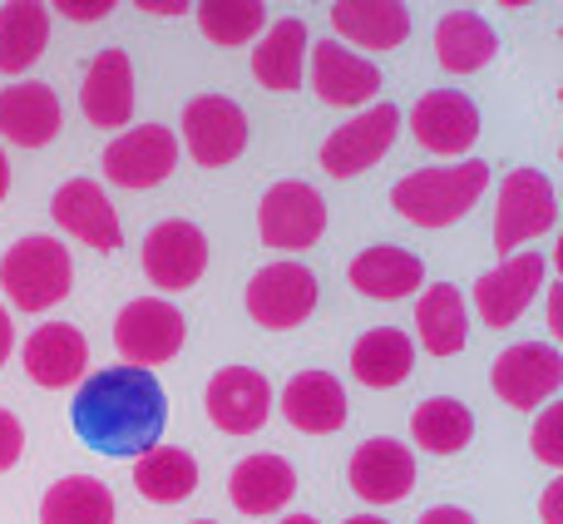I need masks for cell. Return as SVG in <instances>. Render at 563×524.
Returning <instances> with one entry per match:
<instances>
[{
	"label": "cell",
	"mask_w": 563,
	"mask_h": 524,
	"mask_svg": "<svg viewBox=\"0 0 563 524\" xmlns=\"http://www.w3.org/2000/svg\"><path fill=\"white\" fill-rule=\"evenodd\" d=\"M198 524H213V520H198Z\"/></svg>",
	"instance_id": "obj_45"
},
{
	"label": "cell",
	"mask_w": 563,
	"mask_h": 524,
	"mask_svg": "<svg viewBox=\"0 0 563 524\" xmlns=\"http://www.w3.org/2000/svg\"><path fill=\"white\" fill-rule=\"evenodd\" d=\"M198 30H203L213 45L238 50L267 30V6L263 0H203V6H198Z\"/></svg>",
	"instance_id": "obj_34"
},
{
	"label": "cell",
	"mask_w": 563,
	"mask_h": 524,
	"mask_svg": "<svg viewBox=\"0 0 563 524\" xmlns=\"http://www.w3.org/2000/svg\"><path fill=\"white\" fill-rule=\"evenodd\" d=\"M495 55H499V40L485 25V15H475V10H450L435 25V59L450 75H475Z\"/></svg>",
	"instance_id": "obj_28"
},
{
	"label": "cell",
	"mask_w": 563,
	"mask_h": 524,
	"mask_svg": "<svg viewBox=\"0 0 563 524\" xmlns=\"http://www.w3.org/2000/svg\"><path fill=\"white\" fill-rule=\"evenodd\" d=\"M420 282H426V262L416 253H406V248L380 243V248H366V253L351 258V287L376 297V302L410 297Z\"/></svg>",
	"instance_id": "obj_25"
},
{
	"label": "cell",
	"mask_w": 563,
	"mask_h": 524,
	"mask_svg": "<svg viewBox=\"0 0 563 524\" xmlns=\"http://www.w3.org/2000/svg\"><path fill=\"white\" fill-rule=\"evenodd\" d=\"M69 282H75V262H69L65 243L45 233H30L20 243H10V253L0 258V287L10 292L20 312H45L55 302L69 297Z\"/></svg>",
	"instance_id": "obj_3"
},
{
	"label": "cell",
	"mask_w": 563,
	"mask_h": 524,
	"mask_svg": "<svg viewBox=\"0 0 563 524\" xmlns=\"http://www.w3.org/2000/svg\"><path fill=\"white\" fill-rule=\"evenodd\" d=\"M134 490L154 505H184L198 490V460L184 446H148L134 456Z\"/></svg>",
	"instance_id": "obj_29"
},
{
	"label": "cell",
	"mask_w": 563,
	"mask_h": 524,
	"mask_svg": "<svg viewBox=\"0 0 563 524\" xmlns=\"http://www.w3.org/2000/svg\"><path fill=\"white\" fill-rule=\"evenodd\" d=\"M489 188V164L485 159H465V164L445 168H416L390 188V204L400 218H410L416 228H445L460 223L470 208L479 204V194Z\"/></svg>",
	"instance_id": "obj_2"
},
{
	"label": "cell",
	"mask_w": 563,
	"mask_h": 524,
	"mask_svg": "<svg viewBox=\"0 0 563 524\" xmlns=\"http://www.w3.org/2000/svg\"><path fill=\"white\" fill-rule=\"evenodd\" d=\"M346 480L366 505H396L416 490V456H410L406 440L396 436H376V440H361L351 450V466Z\"/></svg>",
	"instance_id": "obj_14"
},
{
	"label": "cell",
	"mask_w": 563,
	"mask_h": 524,
	"mask_svg": "<svg viewBox=\"0 0 563 524\" xmlns=\"http://www.w3.org/2000/svg\"><path fill=\"white\" fill-rule=\"evenodd\" d=\"M208 421H213L223 436H253L267 426V411H273V386L257 367H223L203 391Z\"/></svg>",
	"instance_id": "obj_13"
},
{
	"label": "cell",
	"mask_w": 563,
	"mask_h": 524,
	"mask_svg": "<svg viewBox=\"0 0 563 524\" xmlns=\"http://www.w3.org/2000/svg\"><path fill=\"white\" fill-rule=\"evenodd\" d=\"M178 168V134L168 124H139L104 149V178L119 188H154Z\"/></svg>",
	"instance_id": "obj_12"
},
{
	"label": "cell",
	"mask_w": 563,
	"mask_h": 524,
	"mask_svg": "<svg viewBox=\"0 0 563 524\" xmlns=\"http://www.w3.org/2000/svg\"><path fill=\"white\" fill-rule=\"evenodd\" d=\"M139 10H144V15H188V0H134Z\"/></svg>",
	"instance_id": "obj_40"
},
{
	"label": "cell",
	"mask_w": 563,
	"mask_h": 524,
	"mask_svg": "<svg viewBox=\"0 0 563 524\" xmlns=\"http://www.w3.org/2000/svg\"><path fill=\"white\" fill-rule=\"evenodd\" d=\"M277 524H317L311 515H291V520H277Z\"/></svg>",
	"instance_id": "obj_44"
},
{
	"label": "cell",
	"mask_w": 563,
	"mask_h": 524,
	"mask_svg": "<svg viewBox=\"0 0 563 524\" xmlns=\"http://www.w3.org/2000/svg\"><path fill=\"white\" fill-rule=\"evenodd\" d=\"M346 524H386V520H376V515H356V520H346Z\"/></svg>",
	"instance_id": "obj_43"
},
{
	"label": "cell",
	"mask_w": 563,
	"mask_h": 524,
	"mask_svg": "<svg viewBox=\"0 0 563 524\" xmlns=\"http://www.w3.org/2000/svg\"><path fill=\"white\" fill-rule=\"evenodd\" d=\"M410 440L430 456H460L475 440V411L455 396H430L410 416Z\"/></svg>",
	"instance_id": "obj_30"
},
{
	"label": "cell",
	"mask_w": 563,
	"mask_h": 524,
	"mask_svg": "<svg viewBox=\"0 0 563 524\" xmlns=\"http://www.w3.org/2000/svg\"><path fill=\"white\" fill-rule=\"evenodd\" d=\"M49 214H55V223L65 228V233H75L79 243L99 248V253H114V248L124 243L114 204H109L104 188L89 184V178H65V184L55 188V198H49Z\"/></svg>",
	"instance_id": "obj_17"
},
{
	"label": "cell",
	"mask_w": 563,
	"mask_h": 524,
	"mask_svg": "<svg viewBox=\"0 0 563 524\" xmlns=\"http://www.w3.org/2000/svg\"><path fill=\"white\" fill-rule=\"evenodd\" d=\"M282 416L307 436H331L346 426V386L331 371H301L282 386Z\"/></svg>",
	"instance_id": "obj_22"
},
{
	"label": "cell",
	"mask_w": 563,
	"mask_h": 524,
	"mask_svg": "<svg viewBox=\"0 0 563 524\" xmlns=\"http://www.w3.org/2000/svg\"><path fill=\"white\" fill-rule=\"evenodd\" d=\"M563 381V357L554 341H515L495 357V371H489V386L505 406L515 411H534L544 406Z\"/></svg>",
	"instance_id": "obj_7"
},
{
	"label": "cell",
	"mask_w": 563,
	"mask_h": 524,
	"mask_svg": "<svg viewBox=\"0 0 563 524\" xmlns=\"http://www.w3.org/2000/svg\"><path fill=\"white\" fill-rule=\"evenodd\" d=\"M307 75H311V89H317L327 105L336 109H361L366 99H376L380 89V69L371 65L366 55L346 45H307Z\"/></svg>",
	"instance_id": "obj_20"
},
{
	"label": "cell",
	"mask_w": 563,
	"mask_h": 524,
	"mask_svg": "<svg viewBox=\"0 0 563 524\" xmlns=\"http://www.w3.org/2000/svg\"><path fill=\"white\" fill-rule=\"evenodd\" d=\"M416 371V341L396 327H376L351 347V376L371 391H390Z\"/></svg>",
	"instance_id": "obj_26"
},
{
	"label": "cell",
	"mask_w": 563,
	"mask_h": 524,
	"mask_svg": "<svg viewBox=\"0 0 563 524\" xmlns=\"http://www.w3.org/2000/svg\"><path fill=\"white\" fill-rule=\"evenodd\" d=\"M55 10L65 20H104L114 10V0H55Z\"/></svg>",
	"instance_id": "obj_37"
},
{
	"label": "cell",
	"mask_w": 563,
	"mask_h": 524,
	"mask_svg": "<svg viewBox=\"0 0 563 524\" xmlns=\"http://www.w3.org/2000/svg\"><path fill=\"white\" fill-rule=\"evenodd\" d=\"M416 524H475V515L460 510V505H435V510H426Z\"/></svg>",
	"instance_id": "obj_39"
},
{
	"label": "cell",
	"mask_w": 563,
	"mask_h": 524,
	"mask_svg": "<svg viewBox=\"0 0 563 524\" xmlns=\"http://www.w3.org/2000/svg\"><path fill=\"white\" fill-rule=\"evenodd\" d=\"M253 75L263 89H297L307 75V20H273L253 50Z\"/></svg>",
	"instance_id": "obj_27"
},
{
	"label": "cell",
	"mask_w": 563,
	"mask_h": 524,
	"mask_svg": "<svg viewBox=\"0 0 563 524\" xmlns=\"http://www.w3.org/2000/svg\"><path fill=\"white\" fill-rule=\"evenodd\" d=\"M178 124H184L188 154H194L203 168L233 164V159L247 149V114H243V105H238V99H228V95L188 99Z\"/></svg>",
	"instance_id": "obj_9"
},
{
	"label": "cell",
	"mask_w": 563,
	"mask_h": 524,
	"mask_svg": "<svg viewBox=\"0 0 563 524\" xmlns=\"http://www.w3.org/2000/svg\"><path fill=\"white\" fill-rule=\"evenodd\" d=\"M317 307V277L301 262H267L247 282V317L267 331L301 327Z\"/></svg>",
	"instance_id": "obj_8"
},
{
	"label": "cell",
	"mask_w": 563,
	"mask_h": 524,
	"mask_svg": "<svg viewBox=\"0 0 563 524\" xmlns=\"http://www.w3.org/2000/svg\"><path fill=\"white\" fill-rule=\"evenodd\" d=\"M49 45V6L40 0H15L0 6V75L30 69Z\"/></svg>",
	"instance_id": "obj_31"
},
{
	"label": "cell",
	"mask_w": 563,
	"mask_h": 524,
	"mask_svg": "<svg viewBox=\"0 0 563 524\" xmlns=\"http://www.w3.org/2000/svg\"><path fill=\"white\" fill-rule=\"evenodd\" d=\"M65 114H59V99L49 85L25 79V85H5L0 89V139L20 149H45L59 134Z\"/></svg>",
	"instance_id": "obj_21"
},
{
	"label": "cell",
	"mask_w": 563,
	"mask_h": 524,
	"mask_svg": "<svg viewBox=\"0 0 563 524\" xmlns=\"http://www.w3.org/2000/svg\"><path fill=\"white\" fill-rule=\"evenodd\" d=\"M291 495H297V470L282 456H273V450L238 460L233 480H228V500L243 515H277V510H287Z\"/></svg>",
	"instance_id": "obj_23"
},
{
	"label": "cell",
	"mask_w": 563,
	"mask_h": 524,
	"mask_svg": "<svg viewBox=\"0 0 563 524\" xmlns=\"http://www.w3.org/2000/svg\"><path fill=\"white\" fill-rule=\"evenodd\" d=\"M539 520L544 524H563V480L544 490V500H539Z\"/></svg>",
	"instance_id": "obj_38"
},
{
	"label": "cell",
	"mask_w": 563,
	"mask_h": 524,
	"mask_svg": "<svg viewBox=\"0 0 563 524\" xmlns=\"http://www.w3.org/2000/svg\"><path fill=\"white\" fill-rule=\"evenodd\" d=\"M25 361V376L45 391H65L75 381H85L89 371V341L79 327H65V321H49V327H35L20 351Z\"/></svg>",
	"instance_id": "obj_18"
},
{
	"label": "cell",
	"mask_w": 563,
	"mask_h": 524,
	"mask_svg": "<svg viewBox=\"0 0 563 524\" xmlns=\"http://www.w3.org/2000/svg\"><path fill=\"white\" fill-rule=\"evenodd\" d=\"M208 268V238L188 218H164L144 238V272L158 292H184L203 277Z\"/></svg>",
	"instance_id": "obj_11"
},
{
	"label": "cell",
	"mask_w": 563,
	"mask_h": 524,
	"mask_svg": "<svg viewBox=\"0 0 563 524\" xmlns=\"http://www.w3.org/2000/svg\"><path fill=\"white\" fill-rule=\"evenodd\" d=\"M10 347H15V321H10L5 302H0V367L10 361Z\"/></svg>",
	"instance_id": "obj_41"
},
{
	"label": "cell",
	"mask_w": 563,
	"mask_h": 524,
	"mask_svg": "<svg viewBox=\"0 0 563 524\" xmlns=\"http://www.w3.org/2000/svg\"><path fill=\"white\" fill-rule=\"evenodd\" d=\"M410 134L430 154H465L479 139V109L460 89H430L410 109Z\"/></svg>",
	"instance_id": "obj_16"
},
{
	"label": "cell",
	"mask_w": 563,
	"mask_h": 524,
	"mask_svg": "<svg viewBox=\"0 0 563 524\" xmlns=\"http://www.w3.org/2000/svg\"><path fill=\"white\" fill-rule=\"evenodd\" d=\"M396 129H400L396 105H371L366 114L346 119V124L321 144V168H327L331 178L366 174V168H376L380 159H386V149L396 144Z\"/></svg>",
	"instance_id": "obj_10"
},
{
	"label": "cell",
	"mask_w": 563,
	"mask_h": 524,
	"mask_svg": "<svg viewBox=\"0 0 563 524\" xmlns=\"http://www.w3.org/2000/svg\"><path fill=\"white\" fill-rule=\"evenodd\" d=\"M559 218V198L544 168H509L499 184V208H495V253L515 258L525 243L549 233Z\"/></svg>",
	"instance_id": "obj_4"
},
{
	"label": "cell",
	"mask_w": 563,
	"mask_h": 524,
	"mask_svg": "<svg viewBox=\"0 0 563 524\" xmlns=\"http://www.w3.org/2000/svg\"><path fill=\"white\" fill-rule=\"evenodd\" d=\"M331 30L346 40V50H400L410 35V15L396 0H336L331 6Z\"/></svg>",
	"instance_id": "obj_24"
},
{
	"label": "cell",
	"mask_w": 563,
	"mask_h": 524,
	"mask_svg": "<svg viewBox=\"0 0 563 524\" xmlns=\"http://www.w3.org/2000/svg\"><path fill=\"white\" fill-rule=\"evenodd\" d=\"M40 524H114V495L95 476H65L40 500Z\"/></svg>",
	"instance_id": "obj_32"
},
{
	"label": "cell",
	"mask_w": 563,
	"mask_h": 524,
	"mask_svg": "<svg viewBox=\"0 0 563 524\" xmlns=\"http://www.w3.org/2000/svg\"><path fill=\"white\" fill-rule=\"evenodd\" d=\"M529 440H534V456L559 470L563 466V406H549L544 416L534 421V436Z\"/></svg>",
	"instance_id": "obj_35"
},
{
	"label": "cell",
	"mask_w": 563,
	"mask_h": 524,
	"mask_svg": "<svg viewBox=\"0 0 563 524\" xmlns=\"http://www.w3.org/2000/svg\"><path fill=\"white\" fill-rule=\"evenodd\" d=\"M257 233L277 253H301V248H311L327 233V204H321V194L311 184L282 178L257 204Z\"/></svg>",
	"instance_id": "obj_6"
},
{
	"label": "cell",
	"mask_w": 563,
	"mask_h": 524,
	"mask_svg": "<svg viewBox=\"0 0 563 524\" xmlns=\"http://www.w3.org/2000/svg\"><path fill=\"white\" fill-rule=\"evenodd\" d=\"M10 194V164H5V149H0V198Z\"/></svg>",
	"instance_id": "obj_42"
},
{
	"label": "cell",
	"mask_w": 563,
	"mask_h": 524,
	"mask_svg": "<svg viewBox=\"0 0 563 524\" xmlns=\"http://www.w3.org/2000/svg\"><path fill=\"white\" fill-rule=\"evenodd\" d=\"M20 456H25V426L10 411H0V470H10Z\"/></svg>",
	"instance_id": "obj_36"
},
{
	"label": "cell",
	"mask_w": 563,
	"mask_h": 524,
	"mask_svg": "<svg viewBox=\"0 0 563 524\" xmlns=\"http://www.w3.org/2000/svg\"><path fill=\"white\" fill-rule=\"evenodd\" d=\"M416 331H420V347H426L430 357H455V351L470 341L465 297H460L450 282L430 287L426 297L416 302Z\"/></svg>",
	"instance_id": "obj_33"
},
{
	"label": "cell",
	"mask_w": 563,
	"mask_h": 524,
	"mask_svg": "<svg viewBox=\"0 0 563 524\" xmlns=\"http://www.w3.org/2000/svg\"><path fill=\"white\" fill-rule=\"evenodd\" d=\"M544 272H549V262H544V253H534V248L505 258L495 272H485V277L475 282L479 321H485V327H515L519 312L544 292Z\"/></svg>",
	"instance_id": "obj_15"
},
{
	"label": "cell",
	"mask_w": 563,
	"mask_h": 524,
	"mask_svg": "<svg viewBox=\"0 0 563 524\" xmlns=\"http://www.w3.org/2000/svg\"><path fill=\"white\" fill-rule=\"evenodd\" d=\"M69 421H75L79 440L89 450L129 460V456H144L148 446H158L168 421V401L154 371H139L119 361V367L89 371L79 381L75 401H69Z\"/></svg>",
	"instance_id": "obj_1"
},
{
	"label": "cell",
	"mask_w": 563,
	"mask_h": 524,
	"mask_svg": "<svg viewBox=\"0 0 563 524\" xmlns=\"http://www.w3.org/2000/svg\"><path fill=\"white\" fill-rule=\"evenodd\" d=\"M79 109L95 129H124L134 114V65L124 50H99L79 85Z\"/></svg>",
	"instance_id": "obj_19"
},
{
	"label": "cell",
	"mask_w": 563,
	"mask_h": 524,
	"mask_svg": "<svg viewBox=\"0 0 563 524\" xmlns=\"http://www.w3.org/2000/svg\"><path fill=\"white\" fill-rule=\"evenodd\" d=\"M184 337H188L184 312L164 297H134L114 317V351L124 357V367H139V371H154L164 361H174L184 351Z\"/></svg>",
	"instance_id": "obj_5"
}]
</instances>
